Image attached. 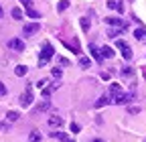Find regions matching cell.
Instances as JSON below:
<instances>
[{"label":"cell","instance_id":"cell-1","mask_svg":"<svg viewBox=\"0 0 146 142\" xmlns=\"http://www.w3.org/2000/svg\"><path fill=\"white\" fill-rule=\"evenodd\" d=\"M53 55H55L53 45H51V43H45V45H43V51H41V57H39V67H45V65L51 61Z\"/></svg>","mask_w":146,"mask_h":142},{"label":"cell","instance_id":"cell-2","mask_svg":"<svg viewBox=\"0 0 146 142\" xmlns=\"http://www.w3.org/2000/svg\"><path fill=\"white\" fill-rule=\"evenodd\" d=\"M31 104H33V92H31V85H27V92L21 96V106L23 108H29Z\"/></svg>","mask_w":146,"mask_h":142},{"label":"cell","instance_id":"cell-3","mask_svg":"<svg viewBox=\"0 0 146 142\" xmlns=\"http://www.w3.org/2000/svg\"><path fill=\"white\" fill-rule=\"evenodd\" d=\"M112 102H114V104H118V106L130 104V102H132V94H118V96H114V98H112Z\"/></svg>","mask_w":146,"mask_h":142},{"label":"cell","instance_id":"cell-4","mask_svg":"<svg viewBox=\"0 0 146 142\" xmlns=\"http://www.w3.org/2000/svg\"><path fill=\"white\" fill-rule=\"evenodd\" d=\"M39 29H41V25H39V23H29V25H25V27H23V35L31 37V35L39 33Z\"/></svg>","mask_w":146,"mask_h":142},{"label":"cell","instance_id":"cell-5","mask_svg":"<svg viewBox=\"0 0 146 142\" xmlns=\"http://www.w3.org/2000/svg\"><path fill=\"white\" fill-rule=\"evenodd\" d=\"M106 23L110 25V27H118V29H128V25L122 21V19H116V16H108V19H106Z\"/></svg>","mask_w":146,"mask_h":142},{"label":"cell","instance_id":"cell-6","mask_svg":"<svg viewBox=\"0 0 146 142\" xmlns=\"http://www.w3.org/2000/svg\"><path fill=\"white\" fill-rule=\"evenodd\" d=\"M8 47H10L12 51H25V41H21V39H10V41H8Z\"/></svg>","mask_w":146,"mask_h":142},{"label":"cell","instance_id":"cell-7","mask_svg":"<svg viewBox=\"0 0 146 142\" xmlns=\"http://www.w3.org/2000/svg\"><path fill=\"white\" fill-rule=\"evenodd\" d=\"M47 124H49L51 128H59V126H63V118L61 116H49Z\"/></svg>","mask_w":146,"mask_h":142},{"label":"cell","instance_id":"cell-8","mask_svg":"<svg viewBox=\"0 0 146 142\" xmlns=\"http://www.w3.org/2000/svg\"><path fill=\"white\" fill-rule=\"evenodd\" d=\"M51 108V102L49 100H43L39 106H35V114H43V112H47Z\"/></svg>","mask_w":146,"mask_h":142},{"label":"cell","instance_id":"cell-9","mask_svg":"<svg viewBox=\"0 0 146 142\" xmlns=\"http://www.w3.org/2000/svg\"><path fill=\"white\" fill-rule=\"evenodd\" d=\"M108 8L118 10V12H124V4L120 2V0H110V2H108Z\"/></svg>","mask_w":146,"mask_h":142},{"label":"cell","instance_id":"cell-10","mask_svg":"<svg viewBox=\"0 0 146 142\" xmlns=\"http://www.w3.org/2000/svg\"><path fill=\"white\" fill-rule=\"evenodd\" d=\"M100 53H102V57H104V59H112V57H114V49H112V47H108V45L102 47Z\"/></svg>","mask_w":146,"mask_h":142},{"label":"cell","instance_id":"cell-11","mask_svg":"<svg viewBox=\"0 0 146 142\" xmlns=\"http://www.w3.org/2000/svg\"><path fill=\"white\" fill-rule=\"evenodd\" d=\"M89 53H91V57H94L98 63H102V59H104V57H102V53L96 49V45H89Z\"/></svg>","mask_w":146,"mask_h":142},{"label":"cell","instance_id":"cell-12","mask_svg":"<svg viewBox=\"0 0 146 142\" xmlns=\"http://www.w3.org/2000/svg\"><path fill=\"white\" fill-rule=\"evenodd\" d=\"M110 102H112V98H110V96H102V98H100L94 106H96V108H104V106H108Z\"/></svg>","mask_w":146,"mask_h":142},{"label":"cell","instance_id":"cell-13","mask_svg":"<svg viewBox=\"0 0 146 142\" xmlns=\"http://www.w3.org/2000/svg\"><path fill=\"white\" fill-rule=\"evenodd\" d=\"M118 94H122L120 83H112V85H110V98H114V96H118Z\"/></svg>","mask_w":146,"mask_h":142},{"label":"cell","instance_id":"cell-14","mask_svg":"<svg viewBox=\"0 0 146 142\" xmlns=\"http://www.w3.org/2000/svg\"><path fill=\"white\" fill-rule=\"evenodd\" d=\"M134 37H136L138 41H142V39H146V29H144V27H140V29H136V31H134Z\"/></svg>","mask_w":146,"mask_h":142},{"label":"cell","instance_id":"cell-15","mask_svg":"<svg viewBox=\"0 0 146 142\" xmlns=\"http://www.w3.org/2000/svg\"><path fill=\"white\" fill-rule=\"evenodd\" d=\"M29 142H41V132L39 130H33L29 134Z\"/></svg>","mask_w":146,"mask_h":142},{"label":"cell","instance_id":"cell-16","mask_svg":"<svg viewBox=\"0 0 146 142\" xmlns=\"http://www.w3.org/2000/svg\"><path fill=\"white\" fill-rule=\"evenodd\" d=\"M27 71H29V67H27V65H18V67L14 69V73H16L18 77H25V75H27Z\"/></svg>","mask_w":146,"mask_h":142},{"label":"cell","instance_id":"cell-17","mask_svg":"<svg viewBox=\"0 0 146 142\" xmlns=\"http://www.w3.org/2000/svg\"><path fill=\"white\" fill-rule=\"evenodd\" d=\"M122 57H124L126 61H130V59H132V49L128 47V45H126V47L122 49Z\"/></svg>","mask_w":146,"mask_h":142},{"label":"cell","instance_id":"cell-18","mask_svg":"<svg viewBox=\"0 0 146 142\" xmlns=\"http://www.w3.org/2000/svg\"><path fill=\"white\" fill-rule=\"evenodd\" d=\"M51 75H53L55 79H61V75H63V71H61V67H53V69H51Z\"/></svg>","mask_w":146,"mask_h":142},{"label":"cell","instance_id":"cell-19","mask_svg":"<svg viewBox=\"0 0 146 142\" xmlns=\"http://www.w3.org/2000/svg\"><path fill=\"white\" fill-rule=\"evenodd\" d=\"M10 14H12V19H16V21H21V19H23V10H21V8H16V6L12 8Z\"/></svg>","mask_w":146,"mask_h":142},{"label":"cell","instance_id":"cell-20","mask_svg":"<svg viewBox=\"0 0 146 142\" xmlns=\"http://www.w3.org/2000/svg\"><path fill=\"white\" fill-rule=\"evenodd\" d=\"M118 35H122V29H110V31H108V37H110V39H116Z\"/></svg>","mask_w":146,"mask_h":142},{"label":"cell","instance_id":"cell-21","mask_svg":"<svg viewBox=\"0 0 146 142\" xmlns=\"http://www.w3.org/2000/svg\"><path fill=\"white\" fill-rule=\"evenodd\" d=\"M79 25H81V29H83L85 33H87V31H89V27H91V23H89V19H85V16H83V19L79 21Z\"/></svg>","mask_w":146,"mask_h":142},{"label":"cell","instance_id":"cell-22","mask_svg":"<svg viewBox=\"0 0 146 142\" xmlns=\"http://www.w3.org/2000/svg\"><path fill=\"white\" fill-rule=\"evenodd\" d=\"M18 120V112H8L6 114V122L10 124V122H16Z\"/></svg>","mask_w":146,"mask_h":142},{"label":"cell","instance_id":"cell-23","mask_svg":"<svg viewBox=\"0 0 146 142\" xmlns=\"http://www.w3.org/2000/svg\"><path fill=\"white\" fill-rule=\"evenodd\" d=\"M27 14L31 16V19H41V14H39V12H36V10H35L33 6H31V8H27Z\"/></svg>","mask_w":146,"mask_h":142},{"label":"cell","instance_id":"cell-24","mask_svg":"<svg viewBox=\"0 0 146 142\" xmlns=\"http://www.w3.org/2000/svg\"><path fill=\"white\" fill-rule=\"evenodd\" d=\"M79 65H81V67H83V69H87V67H89V65H91V61H89V59H87V57H79Z\"/></svg>","mask_w":146,"mask_h":142},{"label":"cell","instance_id":"cell-25","mask_svg":"<svg viewBox=\"0 0 146 142\" xmlns=\"http://www.w3.org/2000/svg\"><path fill=\"white\" fill-rule=\"evenodd\" d=\"M67 6H69V2H67V0H61V2L57 4V10H59V12H63V10H65Z\"/></svg>","mask_w":146,"mask_h":142},{"label":"cell","instance_id":"cell-26","mask_svg":"<svg viewBox=\"0 0 146 142\" xmlns=\"http://www.w3.org/2000/svg\"><path fill=\"white\" fill-rule=\"evenodd\" d=\"M132 73H134V71H132L130 67H124V69H122V75H124V77H130Z\"/></svg>","mask_w":146,"mask_h":142},{"label":"cell","instance_id":"cell-27","mask_svg":"<svg viewBox=\"0 0 146 142\" xmlns=\"http://www.w3.org/2000/svg\"><path fill=\"white\" fill-rule=\"evenodd\" d=\"M4 96H6V85L0 81V98H4Z\"/></svg>","mask_w":146,"mask_h":142},{"label":"cell","instance_id":"cell-28","mask_svg":"<svg viewBox=\"0 0 146 142\" xmlns=\"http://www.w3.org/2000/svg\"><path fill=\"white\" fill-rule=\"evenodd\" d=\"M47 83H49L47 79H41L39 83H36V87H41V90H45V87H47Z\"/></svg>","mask_w":146,"mask_h":142},{"label":"cell","instance_id":"cell-29","mask_svg":"<svg viewBox=\"0 0 146 142\" xmlns=\"http://www.w3.org/2000/svg\"><path fill=\"white\" fill-rule=\"evenodd\" d=\"M51 92H53V87H45V90H43V98H49Z\"/></svg>","mask_w":146,"mask_h":142},{"label":"cell","instance_id":"cell-30","mask_svg":"<svg viewBox=\"0 0 146 142\" xmlns=\"http://www.w3.org/2000/svg\"><path fill=\"white\" fill-rule=\"evenodd\" d=\"M69 128H71V132H79V130H81V128H79V124H75V122H73Z\"/></svg>","mask_w":146,"mask_h":142},{"label":"cell","instance_id":"cell-31","mask_svg":"<svg viewBox=\"0 0 146 142\" xmlns=\"http://www.w3.org/2000/svg\"><path fill=\"white\" fill-rule=\"evenodd\" d=\"M116 47H118V49H124V47H126V43H124L122 39H116Z\"/></svg>","mask_w":146,"mask_h":142},{"label":"cell","instance_id":"cell-32","mask_svg":"<svg viewBox=\"0 0 146 142\" xmlns=\"http://www.w3.org/2000/svg\"><path fill=\"white\" fill-rule=\"evenodd\" d=\"M128 112H130V114H138V112H140V108H136V106L132 108V106H130V108H128Z\"/></svg>","mask_w":146,"mask_h":142},{"label":"cell","instance_id":"cell-33","mask_svg":"<svg viewBox=\"0 0 146 142\" xmlns=\"http://www.w3.org/2000/svg\"><path fill=\"white\" fill-rule=\"evenodd\" d=\"M21 4H23L25 8H31V0H21Z\"/></svg>","mask_w":146,"mask_h":142},{"label":"cell","instance_id":"cell-34","mask_svg":"<svg viewBox=\"0 0 146 142\" xmlns=\"http://www.w3.org/2000/svg\"><path fill=\"white\" fill-rule=\"evenodd\" d=\"M59 63H61V65H69V61H67L65 57H59Z\"/></svg>","mask_w":146,"mask_h":142},{"label":"cell","instance_id":"cell-35","mask_svg":"<svg viewBox=\"0 0 146 142\" xmlns=\"http://www.w3.org/2000/svg\"><path fill=\"white\" fill-rule=\"evenodd\" d=\"M91 142H106V140H102V138H96V140H91Z\"/></svg>","mask_w":146,"mask_h":142},{"label":"cell","instance_id":"cell-36","mask_svg":"<svg viewBox=\"0 0 146 142\" xmlns=\"http://www.w3.org/2000/svg\"><path fill=\"white\" fill-rule=\"evenodd\" d=\"M2 14H4V10H2V6H0V19H2Z\"/></svg>","mask_w":146,"mask_h":142},{"label":"cell","instance_id":"cell-37","mask_svg":"<svg viewBox=\"0 0 146 142\" xmlns=\"http://www.w3.org/2000/svg\"><path fill=\"white\" fill-rule=\"evenodd\" d=\"M63 142H75V140H71V138H67V140H63Z\"/></svg>","mask_w":146,"mask_h":142},{"label":"cell","instance_id":"cell-38","mask_svg":"<svg viewBox=\"0 0 146 142\" xmlns=\"http://www.w3.org/2000/svg\"><path fill=\"white\" fill-rule=\"evenodd\" d=\"M144 142H146V140H144Z\"/></svg>","mask_w":146,"mask_h":142}]
</instances>
